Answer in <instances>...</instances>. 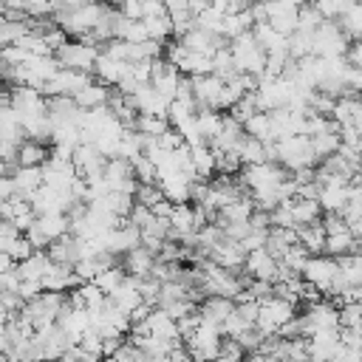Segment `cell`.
Instances as JSON below:
<instances>
[{"label":"cell","mask_w":362,"mask_h":362,"mask_svg":"<svg viewBox=\"0 0 362 362\" xmlns=\"http://www.w3.org/2000/svg\"><path fill=\"white\" fill-rule=\"evenodd\" d=\"M141 20H144V28H147V37L161 40V42H167V40L173 37V20H170V14H158V17H141Z\"/></svg>","instance_id":"40"},{"label":"cell","mask_w":362,"mask_h":362,"mask_svg":"<svg viewBox=\"0 0 362 362\" xmlns=\"http://www.w3.org/2000/svg\"><path fill=\"white\" fill-rule=\"evenodd\" d=\"M17 189H14V178L11 175H0V201L3 198H11Z\"/></svg>","instance_id":"54"},{"label":"cell","mask_w":362,"mask_h":362,"mask_svg":"<svg viewBox=\"0 0 362 362\" xmlns=\"http://www.w3.org/2000/svg\"><path fill=\"white\" fill-rule=\"evenodd\" d=\"M124 277H127V269H124V266H119V263H110V266H105V269L93 277V283H96L105 294H110V291H113Z\"/></svg>","instance_id":"39"},{"label":"cell","mask_w":362,"mask_h":362,"mask_svg":"<svg viewBox=\"0 0 362 362\" xmlns=\"http://www.w3.org/2000/svg\"><path fill=\"white\" fill-rule=\"evenodd\" d=\"M243 133L255 136L260 141H274L272 139V113L269 110H255L246 122H243Z\"/></svg>","instance_id":"36"},{"label":"cell","mask_w":362,"mask_h":362,"mask_svg":"<svg viewBox=\"0 0 362 362\" xmlns=\"http://www.w3.org/2000/svg\"><path fill=\"white\" fill-rule=\"evenodd\" d=\"M127 71H130V62L127 59H116V57H110V54H99V59H96V65H93V76L99 79V82H105V85H110V88H116L124 76H127Z\"/></svg>","instance_id":"20"},{"label":"cell","mask_w":362,"mask_h":362,"mask_svg":"<svg viewBox=\"0 0 362 362\" xmlns=\"http://www.w3.org/2000/svg\"><path fill=\"white\" fill-rule=\"evenodd\" d=\"M311 40H314V54L317 57H345V48L351 42L345 28L334 20H322L317 25V31L311 34Z\"/></svg>","instance_id":"9"},{"label":"cell","mask_w":362,"mask_h":362,"mask_svg":"<svg viewBox=\"0 0 362 362\" xmlns=\"http://www.w3.org/2000/svg\"><path fill=\"white\" fill-rule=\"evenodd\" d=\"M153 215H156V212H153L150 206H144V204H139V201H136V204H133V209H130V215H127V221H130V223H136L139 229H144V226L153 221Z\"/></svg>","instance_id":"48"},{"label":"cell","mask_w":362,"mask_h":362,"mask_svg":"<svg viewBox=\"0 0 362 362\" xmlns=\"http://www.w3.org/2000/svg\"><path fill=\"white\" fill-rule=\"evenodd\" d=\"M17 147H20V144H14L11 139H6V136L0 133V158H6V161H14V164H17Z\"/></svg>","instance_id":"53"},{"label":"cell","mask_w":362,"mask_h":362,"mask_svg":"<svg viewBox=\"0 0 362 362\" xmlns=\"http://www.w3.org/2000/svg\"><path fill=\"white\" fill-rule=\"evenodd\" d=\"M54 54H57V59H59L62 68L93 71V65H96L102 48H99V42H93V40H88V37H76V40H65Z\"/></svg>","instance_id":"5"},{"label":"cell","mask_w":362,"mask_h":362,"mask_svg":"<svg viewBox=\"0 0 362 362\" xmlns=\"http://www.w3.org/2000/svg\"><path fill=\"white\" fill-rule=\"evenodd\" d=\"M243 272L249 277H257V280H277L280 274V260L266 249V246H257V249H249L246 252V260H243Z\"/></svg>","instance_id":"13"},{"label":"cell","mask_w":362,"mask_h":362,"mask_svg":"<svg viewBox=\"0 0 362 362\" xmlns=\"http://www.w3.org/2000/svg\"><path fill=\"white\" fill-rule=\"evenodd\" d=\"M130 161H133V173H136L139 184H153V181L158 178V170H156V164H153V158H150L147 153H139V156L130 158Z\"/></svg>","instance_id":"42"},{"label":"cell","mask_w":362,"mask_h":362,"mask_svg":"<svg viewBox=\"0 0 362 362\" xmlns=\"http://www.w3.org/2000/svg\"><path fill=\"white\" fill-rule=\"evenodd\" d=\"M249 328H252V322H246V320L238 314V308L221 322V334H223V337H232V339H238V337H240L243 331H249Z\"/></svg>","instance_id":"45"},{"label":"cell","mask_w":362,"mask_h":362,"mask_svg":"<svg viewBox=\"0 0 362 362\" xmlns=\"http://www.w3.org/2000/svg\"><path fill=\"white\" fill-rule=\"evenodd\" d=\"M105 181L110 184V189H119V192H136L139 187V178L133 173V161L130 158H122V156H110L105 161V170H102Z\"/></svg>","instance_id":"12"},{"label":"cell","mask_w":362,"mask_h":362,"mask_svg":"<svg viewBox=\"0 0 362 362\" xmlns=\"http://www.w3.org/2000/svg\"><path fill=\"white\" fill-rule=\"evenodd\" d=\"M0 96H6V93H3V76H0Z\"/></svg>","instance_id":"58"},{"label":"cell","mask_w":362,"mask_h":362,"mask_svg":"<svg viewBox=\"0 0 362 362\" xmlns=\"http://www.w3.org/2000/svg\"><path fill=\"white\" fill-rule=\"evenodd\" d=\"M311 3L320 8V14H322L325 20H339V17L351 8L354 0H311Z\"/></svg>","instance_id":"44"},{"label":"cell","mask_w":362,"mask_h":362,"mask_svg":"<svg viewBox=\"0 0 362 362\" xmlns=\"http://www.w3.org/2000/svg\"><path fill=\"white\" fill-rule=\"evenodd\" d=\"M317 201L322 212H342L351 201V181H320Z\"/></svg>","instance_id":"18"},{"label":"cell","mask_w":362,"mask_h":362,"mask_svg":"<svg viewBox=\"0 0 362 362\" xmlns=\"http://www.w3.org/2000/svg\"><path fill=\"white\" fill-rule=\"evenodd\" d=\"M291 317H297V303L294 300H288V297H283V294H266L263 300H260V308H257V331L263 334V337H277V331L291 320Z\"/></svg>","instance_id":"2"},{"label":"cell","mask_w":362,"mask_h":362,"mask_svg":"<svg viewBox=\"0 0 362 362\" xmlns=\"http://www.w3.org/2000/svg\"><path fill=\"white\" fill-rule=\"evenodd\" d=\"M156 252L153 249H147L144 243H139V246H133V249H127L124 252V269H127V274H133V277H147L150 272H153V266H156Z\"/></svg>","instance_id":"22"},{"label":"cell","mask_w":362,"mask_h":362,"mask_svg":"<svg viewBox=\"0 0 362 362\" xmlns=\"http://www.w3.org/2000/svg\"><path fill=\"white\" fill-rule=\"evenodd\" d=\"M356 99H359V102H362V90H356Z\"/></svg>","instance_id":"59"},{"label":"cell","mask_w":362,"mask_h":362,"mask_svg":"<svg viewBox=\"0 0 362 362\" xmlns=\"http://www.w3.org/2000/svg\"><path fill=\"white\" fill-rule=\"evenodd\" d=\"M300 325H303V337H311L314 331H322V328H342L339 325V308L322 297L308 300L305 311L300 314Z\"/></svg>","instance_id":"7"},{"label":"cell","mask_w":362,"mask_h":362,"mask_svg":"<svg viewBox=\"0 0 362 362\" xmlns=\"http://www.w3.org/2000/svg\"><path fill=\"white\" fill-rule=\"evenodd\" d=\"M17 294L23 300H34L37 294H42V280H23L20 288H17Z\"/></svg>","instance_id":"52"},{"label":"cell","mask_w":362,"mask_h":362,"mask_svg":"<svg viewBox=\"0 0 362 362\" xmlns=\"http://www.w3.org/2000/svg\"><path fill=\"white\" fill-rule=\"evenodd\" d=\"M291 206V218H294V226H303V223H314L320 221L322 215V206L317 198H291L288 201Z\"/></svg>","instance_id":"31"},{"label":"cell","mask_w":362,"mask_h":362,"mask_svg":"<svg viewBox=\"0 0 362 362\" xmlns=\"http://www.w3.org/2000/svg\"><path fill=\"white\" fill-rule=\"evenodd\" d=\"M235 311V297H223V294H206L201 303H198V314L201 320L206 322H215L221 325L229 314Z\"/></svg>","instance_id":"21"},{"label":"cell","mask_w":362,"mask_h":362,"mask_svg":"<svg viewBox=\"0 0 362 362\" xmlns=\"http://www.w3.org/2000/svg\"><path fill=\"white\" fill-rule=\"evenodd\" d=\"M274 161H280L288 173H297V170L314 167L320 158L311 147V139L305 133H294V136H286V139L274 141Z\"/></svg>","instance_id":"1"},{"label":"cell","mask_w":362,"mask_h":362,"mask_svg":"<svg viewBox=\"0 0 362 362\" xmlns=\"http://www.w3.org/2000/svg\"><path fill=\"white\" fill-rule=\"evenodd\" d=\"M325 17L320 14V8L311 3V0H305L303 6H300V14H297V28H303V31H317V25L322 23Z\"/></svg>","instance_id":"43"},{"label":"cell","mask_w":362,"mask_h":362,"mask_svg":"<svg viewBox=\"0 0 362 362\" xmlns=\"http://www.w3.org/2000/svg\"><path fill=\"white\" fill-rule=\"evenodd\" d=\"M48 156H51V150L45 147V141H37V139H23L17 147V164L20 167H40Z\"/></svg>","instance_id":"27"},{"label":"cell","mask_w":362,"mask_h":362,"mask_svg":"<svg viewBox=\"0 0 362 362\" xmlns=\"http://www.w3.org/2000/svg\"><path fill=\"white\" fill-rule=\"evenodd\" d=\"M133 198H136L139 204H144V206H153V204H158V201L164 198V192H161V187L153 181V184H139L136 192H133Z\"/></svg>","instance_id":"46"},{"label":"cell","mask_w":362,"mask_h":362,"mask_svg":"<svg viewBox=\"0 0 362 362\" xmlns=\"http://www.w3.org/2000/svg\"><path fill=\"white\" fill-rule=\"evenodd\" d=\"M8 317H11V311H8V308L0 303V322H8Z\"/></svg>","instance_id":"56"},{"label":"cell","mask_w":362,"mask_h":362,"mask_svg":"<svg viewBox=\"0 0 362 362\" xmlns=\"http://www.w3.org/2000/svg\"><path fill=\"white\" fill-rule=\"evenodd\" d=\"M189 153H192V167L198 173V178H212L215 175V161H218V153L212 150L209 141H198V144H189Z\"/></svg>","instance_id":"26"},{"label":"cell","mask_w":362,"mask_h":362,"mask_svg":"<svg viewBox=\"0 0 362 362\" xmlns=\"http://www.w3.org/2000/svg\"><path fill=\"white\" fill-rule=\"evenodd\" d=\"M110 93H113V90H110V85H105V82H99V79H96V82H88V85H85L74 99H76V105H79V107H85V110H88V107L107 105V102H110Z\"/></svg>","instance_id":"30"},{"label":"cell","mask_w":362,"mask_h":362,"mask_svg":"<svg viewBox=\"0 0 362 362\" xmlns=\"http://www.w3.org/2000/svg\"><path fill=\"white\" fill-rule=\"evenodd\" d=\"M303 280L311 283L320 294H331L334 286H337V277H339V260L328 252H317V255H308L305 266H303Z\"/></svg>","instance_id":"4"},{"label":"cell","mask_w":362,"mask_h":362,"mask_svg":"<svg viewBox=\"0 0 362 362\" xmlns=\"http://www.w3.org/2000/svg\"><path fill=\"white\" fill-rule=\"evenodd\" d=\"M110 303L116 305V308H122V311H133L139 303H144V297H141V291H139V277H133V274H127L110 294Z\"/></svg>","instance_id":"23"},{"label":"cell","mask_w":362,"mask_h":362,"mask_svg":"<svg viewBox=\"0 0 362 362\" xmlns=\"http://www.w3.org/2000/svg\"><path fill=\"white\" fill-rule=\"evenodd\" d=\"M192 181L195 178H189L184 170H170V173H161L156 184L161 187L164 198H170L173 204H184L192 198Z\"/></svg>","instance_id":"16"},{"label":"cell","mask_w":362,"mask_h":362,"mask_svg":"<svg viewBox=\"0 0 362 362\" xmlns=\"http://www.w3.org/2000/svg\"><path fill=\"white\" fill-rule=\"evenodd\" d=\"M130 331L133 334H153V337H161V339H170V342H178L181 339L178 320L167 308H161V305H156L141 322H133Z\"/></svg>","instance_id":"10"},{"label":"cell","mask_w":362,"mask_h":362,"mask_svg":"<svg viewBox=\"0 0 362 362\" xmlns=\"http://www.w3.org/2000/svg\"><path fill=\"white\" fill-rule=\"evenodd\" d=\"M11 178H14V189H17V195H23V198H28L37 187H42V164L40 167H14V173H11Z\"/></svg>","instance_id":"28"},{"label":"cell","mask_w":362,"mask_h":362,"mask_svg":"<svg viewBox=\"0 0 362 362\" xmlns=\"http://www.w3.org/2000/svg\"><path fill=\"white\" fill-rule=\"evenodd\" d=\"M308 359H337V351L342 345V328H322L305 337Z\"/></svg>","instance_id":"14"},{"label":"cell","mask_w":362,"mask_h":362,"mask_svg":"<svg viewBox=\"0 0 362 362\" xmlns=\"http://www.w3.org/2000/svg\"><path fill=\"white\" fill-rule=\"evenodd\" d=\"M359 147H362V136H359Z\"/></svg>","instance_id":"60"},{"label":"cell","mask_w":362,"mask_h":362,"mask_svg":"<svg viewBox=\"0 0 362 362\" xmlns=\"http://www.w3.org/2000/svg\"><path fill=\"white\" fill-rule=\"evenodd\" d=\"M221 342H223L221 325L206 322V320H201V325L189 337H184V345L189 348L192 359H215L218 351H221Z\"/></svg>","instance_id":"8"},{"label":"cell","mask_w":362,"mask_h":362,"mask_svg":"<svg viewBox=\"0 0 362 362\" xmlns=\"http://www.w3.org/2000/svg\"><path fill=\"white\" fill-rule=\"evenodd\" d=\"M178 42L187 48V51H195V54H215L223 42H229V40H223L221 34H212V31H206V28H201V25H192L189 31H184L181 37H178Z\"/></svg>","instance_id":"19"},{"label":"cell","mask_w":362,"mask_h":362,"mask_svg":"<svg viewBox=\"0 0 362 362\" xmlns=\"http://www.w3.org/2000/svg\"><path fill=\"white\" fill-rule=\"evenodd\" d=\"M6 252L14 257V263H20V260H25V257L34 252V243L25 238V232H20V235H17V238L8 243V249H6Z\"/></svg>","instance_id":"47"},{"label":"cell","mask_w":362,"mask_h":362,"mask_svg":"<svg viewBox=\"0 0 362 362\" xmlns=\"http://www.w3.org/2000/svg\"><path fill=\"white\" fill-rule=\"evenodd\" d=\"M223 76L218 74H201V76H189L192 85V96L198 102V107H218L221 102V90H223ZM221 110V107H218Z\"/></svg>","instance_id":"15"},{"label":"cell","mask_w":362,"mask_h":362,"mask_svg":"<svg viewBox=\"0 0 362 362\" xmlns=\"http://www.w3.org/2000/svg\"><path fill=\"white\" fill-rule=\"evenodd\" d=\"M167 127H170V119L167 116H156V113H139L136 122H133V130H139L147 139H158Z\"/></svg>","instance_id":"37"},{"label":"cell","mask_w":362,"mask_h":362,"mask_svg":"<svg viewBox=\"0 0 362 362\" xmlns=\"http://www.w3.org/2000/svg\"><path fill=\"white\" fill-rule=\"evenodd\" d=\"M294 93V82L286 79V76H257V85H255V99H257V107L260 110H277V107H286L288 99Z\"/></svg>","instance_id":"6"},{"label":"cell","mask_w":362,"mask_h":362,"mask_svg":"<svg viewBox=\"0 0 362 362\" xmlns=\"http://www.w3.org/2000/svg\"><path fill=\"white\" fill-rule=\"evenodd\" d=\"M351 124H354V127H356V130L362 133V102L356 105V110H354V119H351Z\"/></svg>","instance_id":"55"},{"label":"cell","mask_w":362,"mask_h":362,"mask_svg":"<svg viewBox=\"0 0 362 362\" xmlns=\"http://www.w3.org/2000/svg\"><path fill=\"white\" fill-rule=\"evenodd\" d=\"M74 167H76V173L79 175H85V178H90V175H99L102 170H105V161H107V156L93 144V141H79V147L74 150Z\"/></svg>","instance_id":"17"},{"label":"cell","mask_w":362,"mask_h":362,"mask_svg":"<svg viewBox=\"0 0 362 362\" xmlns=\"http://www.w3.org/2000/svg\"><path fill=\"white\" fill-rule=\"evenodd\" d=\"M252 34L257 37V42L263 45L266 54H288V37L280 34L269 20L255 23V25H252Z\"/></svg>","instance_id":"24"},{"label":"cell","mask_w":362,"mask_h":362,"mask_svg":"<svg viewBox=\"0 0 362 362\" xmlns=\"http://www.w3.org/2000/svg\"><path fill=\"white\" fill-rule=\"evenodd\" d=\"M229 51H232V59H235V71L240 74H252V76H260L263 68H266V51L263 45L257 42V37L252 31H243L238 37L229 40Z\"/></svg>","instance_id":"3"},{"label":"cell","mask_w":362,"mask_h":362,"mask_svg":"<svg viewBox=\"0 0 362 362\" xmlns=\"http://www.w3.org/2000/svg\"><path fill=\"white\" fill-rule=\"evenodd\" d=\"M88 82H93V71H79V68H59L48 82H45V96H76Z\"/></svg>","instance_id":"11"},{"label":"cell","mask_w":362,"mask_h":362,"mask_svg":"<svg viewBox=\"0 0 362 362\" xmlns=\"http://www.w3.org/2000/svg\"><path fill=\"white\" fill-rule=\"evenodd\" d=\"M308 255H311V252L297 240V243H291V246L280 255V266H283V269H288V272H303V266H305Z\"/></svg>","instance_id":"41"},{"label":"cell","mask_w":362,"mask_h":362,"mask_svg":"<svg viewBox=\"0 0 362 362\" xmlns=\"http://www.w3.org/2000/svg\"><path fill=\"white\" fill-rule=\"evenodd\" d=\"M297 240H300L311 255L325 252V226H322V218L314 221V223H303V226H297Z\"/></svg>","instance_id":"32"},{"label":"cell","mask_w":362,"mask_h":362,"mask_svg":"<svg viewBox=\"0 0 362 362\" xmlns=\"http://www.w3.org/2000/svg\"><path fill=\"white\" fill-rule=\"evenodd\" d=\"M238 156L243 164H263V161H272L269 158V150H266V141L255 139V136H246L238 141Z\"/></svg>","instance_id":"33"},{"label":"cell","mask_w":362,"mask_h":362,"mask_svg":"<svg viewBox=\"0 0 362 362\" xmlns=\"http://www.w3.org/2000/svg\"><path fill=\"white\" fill-rule=\"evenodd\" d=\"M158 144H161V147H167V150H178V147H181V144H187V141H184V136H181L175 127H167V130L158 136Z\"/></svg>","instance_id":"49"},{"label":"cell","mask_w":362,"mask_h":362,"mask_svg":"<svg viewBox=\"0 0 362 362\" xmlns=\"http://www.w3.org/2000/svg\"><path fill=\"white\" fill-rule=\"evenodd\" d=\"M345 59L351 68H362V40H351L345 48Z\"/></svg>","instance_id":"51"},{"label":"cell","mask_w":362,"mask_h":362,"mask_svg":"<svg viewBox=\"0 0 362 362\" xmlns=\"http://www.w3.org/2000/svg\"><path fill=\"white\" fill-rule=\"evenodd\" d=\"M356 252H362V235H356Z\"/></svg>","instance_id":"57"},{"label":"cell","mask_w":362,"mask_h":362,"mask_svg":"<svg viewBox=\"0 0 362 362\" xmlns=\"http://www.w3.org/2000/svg\"><path fill=\"white\" fill-rule=\"evenodd\" d=\"M195 119H198V130H201L204 141H212L223 127V110H218V107H198Z\"/></svg>","instance_id":"34"},{"label":"cell","mask_w":362,"mask_h":362,"mask_svg":"<svg viewBox=\"0 0 362 362\" xmlns=\"http://www.w3.org/2000/svg\"><path fill=\"white\" fill-rule=\"evenodd\" d=\"M308 139H311V147H314V153H317V158H320V161H322L325 156L337 153V150H339V144H342L339 130H325V133H317V136H308Z\"/></svg>","instance_id":"38"},{"label":"cell","mask_w":362,"mask_h":362,"mask_svg":"<svg viewBox=\"0 0 362 362\" xmlns=\"http://www.w3.org/2000/svg\"><path fill=\"white\" fill-rule=\"evenodd\" d=\"M20 283H23V277H20L17 266L0 274V291H17V288H20Z\"/></svg>","instance_id":"50"},{"label":"cell","mask_w":362,"mask_h":362,"mask_svg":"<svg viewBox=\"0 0 362 362\" xmlns=\"http://www.w3.org/2000/svg\"><path fill=\"white\" fill-rule=\"evenodd\" d=\"M51 266H54V260H51L48 249H34L25 260L17 263V272H20L23 280H42Z\"/></svg>","instance_id":"25"},{"label":"cell","mask_w":362,"mask_h":362,"mask_svg":"<svg viewBox=\"0 0 362 362\" xmlns=\"http://www.w3.org/2000/svg\"><path fill=\"white\" fill-rule=\"evenodd\" d=\"M325 252L334 255V257H342L348 252H356V235L351 232V226L325 232Z\"/></svg>","instance_id":"29"},{"label":"cell","mask_w":362,"mask_h":362,"mask_svg":"<svg viewBox=\"0 0 362 362\" xmlns=\"http://www.w3.org/2000/svg\"><path fill=\"white\" fill-rule=\"evenodd\" d=\"M175 68L184 74V76H201V74H212V57L209 54H195V51H187Z\"/></svg>","instance_id":"35"}]
</instances>
